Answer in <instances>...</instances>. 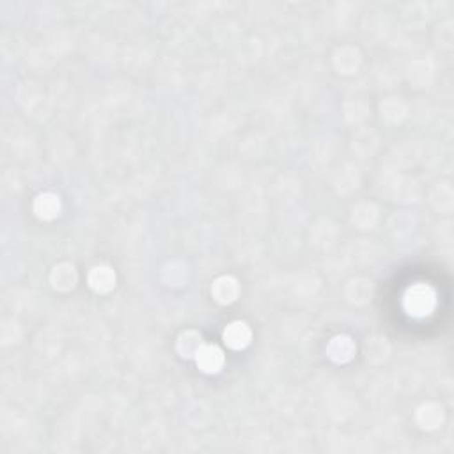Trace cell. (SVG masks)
Masks as SVG:
<instances>
[{"label":"cell","mask_w":454,"mask_h":454,"mask_svg":"<svg viewBox=\"0 0 454 454\" xmlns=\"http://www.w3.org/2000/svg\"><path fill=\"white\" fill-rule=\"evenodd\" d=\"M89 284H91V288L95 289V291H108V289L114 288V284H116V275H114V272H112L110 268H107V266H98V268H95L91 272V275H89Z\"/></svg>","instance_id":"4"},{"label":"cell","mask_w":454,"mask_h":454,"mask_svg":"<svg viewBox=\"0 0 454 454\" xmlns=\"http://www.w3.org/2000/svg\"><path fill=\"white\" fill-rule=\"evenodd\" d=\"M59 199L52 194H43L36 199V204H34V210H36L37 217L39 219H54L59 213Z\"/></svg>","instance_id":"5"},{"label":"cell","mask_w":454,"mask_h":454,"mask_svg":"<svg viewBox=\"0 0 454 454\" xmlns=\"http://www.w3.org/2000/svg\"><path fill=\"white\" fill-rule=\"evenodd\" d=\"M250 337L252 334L248 330V326L241 322L231 323L224 332V341L233 350H241V348L247 346L250 343Z\"/></svg>","instance_id":"3"},{"label":"cell","mask_w":454,"mask_h":454,"mask_svg":"<svg viewBox=\"0 0 454 454\" xmlns=\"http://www.w3.org/2000/svg\"><path fill=\"white\" fill-rule=\"evenodd\" d=\"M195 360L204 373H219L224 366V353L219 346L206 344V346L199 348L195 353Z\"/></svg>","instance_id":"2"},{"label":"cell","mask_w":454,"mask_h":454,"mask_svg":"<svg viewBox=\"0 0 454 454\" xmlns=\"http://www.w3.org/2000/svg\"><path fill=\"white\" fill-rule=\"evenodd\" d=\"M437 304V295L426 284H417L410 288L405 295V309L415 318H422L431 314Z\"/></svg>","instance_id":"1"}]
</instances>
